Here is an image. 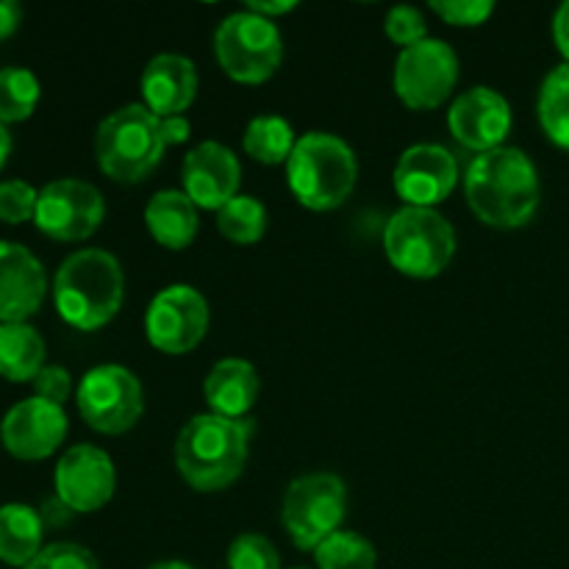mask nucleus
I'll use <instances>...</instances> for the list:
<instances>
[{
  "label": "nucleus",
  "mask_w": 569,
  "mask_h": 569,
  "mask_svg": "<svg viewBox=\"0 0 569 569\" xmlns=\"http://www.w3.org/2000/svg\"><path fill=\"white\" fill-rule=\"evenodd\" d=\"M465 194L478 220L515 231L533 220L542 187L533 161L520 148L503 144L470 161L465 172Z\"/></svg>",
  "instance_id": "nucleus-1"
},
{
  "label": "nucleus",
  "mask_w": 569,
  "mask_h": 569,
  "mask_svg": "<svg viewBox=\"0 0 569 569\" xmlns=\"http://www.w3.org/2000/svg\"><path fill=\"white\" fill-rule=\"evenodd\" d=\"M126 272L109 250H76L61 261L53 278L56 311L76 331H98L122 309Z\"/></svg>",
  "instance_id": "nucleus-2"
},
{
  "label": "nucleus",
  "mask_w": 569,
  "mask_h": 569,
  "mask_svg": "<svg viewBox=\"0 0 569 569\" xmlns=\"http://www.w3.org/2000/svg\"><path fill=\"white\" fill-rule=\"evenodd\" d=\"M250 431L220 415H194L176 439V467L198 492H222L248 465Z\"/></svg>",
  "instance_id": "nucleus-3"
},
{
  "label": "nucleus",
  "mask_w": 569,
  "mask_h": 569,
  "mask_svg": "<svg viewBox=\"0 0 569 569\" xmlns=\"http://www.w3.org/2000/svg\"><path fill=\"white\" fill-rule=\"evenodd\" d=\"M287 181L300 206L311 211H333L353 194L359 159L337 133H303L287 161Z\"/></svg>",
  "instance_id": "nucleus-4"
},
{
  "label": "nucleus",
  "mask_w": 569,
  "mask_h": 569,
  "mask_svg": "<svg viewBox=\"0 0 569 569\" xmlns=\"http://www.w3.org/2000/svg\"><path fill=\"white\" fill-rule=\"evenodd\" d=\"M161 120L142 103H131L106 117L94 133V159L103 176L117 183H139L164 159Z\"/></svg>",
  "instance_id": "nucleus-5"
},
{
  "label": "nucleus",
  "mask_w": 569,
  "mask_h": 569,
  "mask_svg": "<svg viewBox=\"0 0 569 569\" xmlns=\"http://www.w3.org/2000/svg\"><path fill=\"white\" fill-rule=\"evenodd\" d=\"M383 250L389 264L409 278L442 276L456 256V231L437 209L403 206L395 211L383 228Z\"/></svg>",
  "instance_id": "nucleus-6"
},
{
  "label": "nucleus",
  "mask_w": 569,
  "mask_h": 569,
  "mask_svg": "<svg viewBox=\"0 0 569 569\" xmlns=\"http://www.w3.org/2000/svg\"><path fill=\"white\" fill-rule=\"evenodd\" d=\"M348 487L333 472H311L287 487L281 522L298 550H317L331 533L342 531Z\"/></svg>",
  "instance_id": "nucleus-7"
},
{
  "label": "nucleus",
  "mask_w": 569,
  "mask_h": 569,
  "mask_svg": "<svg viewBox=\"0 0 569 569\" xmlns=\"http://www.w3.org/2000/svg\"><path fill=\"white\" fill-rule=\"evenodd\" d=\"M214 56L222 72L239 83H264L283 61L281 31L253 11L228 14L214 31Z\"/></svg>",
  "instance_id": "nucleus-8"
},
{
  "label": "nucleus",
  "mask_w": 569,
  "mask_h": 569,
  "mask_svg": "<svg viewBox=\"0 0 569 569\" xmlns=\"http://www.w3.org/2000/svg\"><path fill=\"white\" fill-rule=\"evenodd\" d=\"M76 403L83 422L106 437L128 433L144 411V392L139 378L122 365H98L81 378Z\"/></svg>",
  "instance_id": "nucleus-9"
},
{
  "label": "nucleus",
  "mask_w": 569,
  "mask_h": 569,
  "mask_svg": "<svg viewBox=\"0 0 569 569\" xmlns=\"http://www.w3.org/2000/svg\"><path fill=\"white\" fill-rule=\"evenodd\" d=\"M459 81V56L445 39H422L400 50L392 87L400 103L415 111H433L453 94Z\"/></svg>",
  "instance_id": "nucleus-10"
},
{
  "label": "nucleus",
  "mask_w": 569,
  "mask_h": 569,
  "mask_svg": "<svg viewBox=\"0 0 569 569\" xmlns=\"http://www.w3.org/2000/svg\"><path fill=\"white\" fill-rule=\"evenodd\" d=\"M209 331V303L189 283L164 287L144 311V337L159 353L183 356Z\"/></svg>",
  "instance_id": "nucleus-11"
},
{
  "label": "nucleus",
  "mask_w": 569,
  "mask_h": 569,
  "mask_svg": "<svg viewBox=\"0 0 569 569\" xmlns=\"http://www.w3.org/2000/svg\"><path fill=\"white\" fill-rule=\"evenodd\" d=\"M103 217L106 203L98 187L78 178H59L39 189L33 222L44 237L59 242H81L98 231Z\"/></svg>",
  "instance_id": "nucleus-12"
},
{
  "label": "nucleus",
  "mask_w": 569,
  "mask_h": 569,
  "mask_svg": "<svg viewBox=\"0 0 569 569\" xmlns=\"http://www.w3.org/2000/svg\"><path fill=\"white\" fill-rule=\"evenodd\" d=\"M53 483L56 498L72 515H92L114 498V461L106 450L94 448V445H72L56 465Z\"/></svg>",
  "instance_id": "nucleus-13"
},
{
  "label": "nucleus",
  "mask_w": 569,
  "mask_h": 569,
  "mask_svg": "<svg viewBox=\"0 0 569 569\" xmlns=\"http://www.w3.org/2000/svg\"><path fill=\"white\" fill-rule=\"evenodd\" d=\"M459 183V161L442 144H411L395 167V192L406 206L437 209Z\"/></svg>",
  "instance_id": "nucleus-14"
},
{
  "label": "nucleus",
  "mask_w": 569,
  "mask_h": 569,
  "mask_svg": "<svg viewBox=\"0 0 569 569\" xmlns=\"http://www.w3.org/2000/svg\"><path fill=\"white\" fill-rule=\"evenodd\" d=\"M67 431H70V422H67L64 409L33 395L6 411L0 422V442L6 453L14 459L42 461L64 445Z\"/></svg>",
  "instance_id": "nucleus-15"
},
{
  "label": "nucleus",
  "mask_w": 569,
  "mask_h": 569,
  "mask_svg": "<svg viewBox=\"0 0 569 569\" xmlns=\"http://www.w3.org/2000/svg\"><path fill=\"white\" fill-rule=\"evenodd\" d=\"M448 126L461 148L487 153L503 148L511 131V106L498 89L472 87L450 106Z\"/></svg>",
  "instance_id": "nucleus-16"
},
{
  "label": "nucleus",
  "mask_w": 569,
  "mask_h": 569,
  "mask_svg": "<svg viewBox=\"0 0 569 569\" xmlns=\"http://www.w3.org/2000/svg\"><path fill=\"white\" fill-rule=\"evenodd\" d=\"M181 178L183 192L198 209L220 211L228 200L239 194L242 164L231 148L214 142V139H206L187 153Z\"/></svg>",
  "instance_id": "nucleus-17"
},
{
  "label": "nucleus",
  "mask_w": 569,
  "mask_h": 569,
  "mask_svg": "<svg viewBox=\"0 0 569 569\" xmlns=\"http://www.w3.org/2000/svg\"><path fill=\"white\" fill-rule=\"evenodd\" d=\"M48 295L44 267L26 244L0 239V322H26Z\"/></svg>",
  "instance_id": "nucleus-18"
},
{
  "label": "nucleus",
  "mask_w": 569,
  "mask_h": 569,
  "mask_svg": "<svg viewBox=\"0 0 569 569\" xmlns=\"http://www.w3.org/2000/svg\"><path fill=\"white\" fill-rule=\"evenodd\" d=\"M142 98L144 109L153 111L159 120L164 117H183V111L198 98V67L181 53H159L142 70Z\"/></svg>",
  "instance_id": "nucleus-19"
},
{
  "label": "nucleus",
  "mask_w": 569,
  "mask_h": 569,
  "mask_svg": "<svg viewBox=\"0 0 569 569\" xmlns=\"http://www.w3.org/2000/svg\"><path fill=\"white\" fill-rule=\"evenodd\" d=\"M259 372L244 359H222L209 370L203 381V398L211 415L239 420L250 415L259 400Z\"/></svg>",
  "instance_id": "nucleus-20"
},
{
  "label": "nucleus",
  "mask_w": 569,
  "mask_h": 569,
  "mask_svg": "<svg viewBox=\"0 0 569 569\" xmlns=\"http://www.w3.org/2000/svg\"><path fill=\"white\" fill-rule=\"evenodd\" d=\"M144 228L167 250H187L200 231L198 206L181 189H161L144 206Z\"/></svg>",
  "instance_id": "nucleus-21"
},
{
  "label": "nucleus",
  "mask_w": 569,
  "mask_h": 569,
  "mask_svg": "<svg viewBox=\"0 0 569 569\" xmlns=\"http://www.w3.org/2000/svg\"><path fill=\"white\" fill-rule=\"evenodd\" d=\"M44 520L26 503L0 506V561L26 569L42 553Z\"/></svg>",
  "instance_id": "nucleus-22"
},
{
  "label": "nucleus",
  "mask_w": 569,
  "mask_h": 569,
  "mask_svg": "<svg viewBox=\"0 0 569 569\" xmlns=\"http://www.w3.org/2000/svg\"><path fill=\"white\" fill-rule=\"evenodd\" d=\"M44 339L28 322H0V376L11 383H26L42 372Z\"/></svg>",
  "instance_id": "nucleus-23"
},
{
  "label": "nucleus",
  "mask_w": 569,
  "mask_h": 569,
  "mask_svg": "<svg viewBox=\"0 0 569 569\" xmlns=\"http://www.w3.org/2000/svg\"><path fill=\"white\" fill-rule=\"evenodd\" d=\"M295 144H298V139H295L292 126L278 114L253 117V120L248 122V128H244L242 137L244 153L267 167L287 164Z\"/></svg>",
  "instance_id": "nucleus-24"
},
{
  "label": "nucleus",
  "mask_w": 569,
  "mask_h": 569,
  "mask_svg": "<svg viewBox=\"0 0 569 569\" xmlns=\"http://www.w3.org/2000/svg\"><path fill=\"white\" fill-rule=\"evenodd\" d=\"M537 111L550 142L569 150V61L548 72L539 87Z\"/></svg>",
  "instance_id": "nucleus-25"
},
{
  "label": "nucleus",
  "mask_w": 569,
  "mask_h": 569,
  "mask_svg": "<svg viewBox=\"0 0 569 569\" xmlns=\"http://www.w3.org/2000/svg\"><path fill=\"white\" fill-rule=\"evenodd\" d=\"M267 209L253 194H237L217 211V231L233 244H256L267 233Z\"/></svg>",
  "instance_id": "nucleus-26"
},
{
  "label": "nucleus",
  "mask_w": 569,
  "mask_h": 569,
  "mask_svg": "<svg viewBox=\"0 0 569 569\" xmlns=\"http://www.w3.org/2000/svg\"><path fill=\"white\" fill-rule=\"evenodd\" d=\"M320 569H376L378 550L367 537L356 531H337L315 550Z\"/></svg>",
  "instance_id": "nucleus-27"
},
{
  "label": "nucleus",
  "mask_w": 569,
  "mask_h": 569,
  "mask_svg": "<svg viewBox=\"0 0 569 569\" xmlns=\"http://www.w3.org/2000/svg\"><path fill=\"white\" fill-rule=\"evenodd\" d=\"M39 78L22 67L0 70V122H22L33 114L39 103Z\"/></svg>",
  "instance_id": "nucleus-28"
},
{
  "label": "nucleus",
  "mask_w": 569,
  "mask_h": 569,
  "mask_svg": "<svg viewBox=\"0 0 569 569\" xmlns=\"http://www.w3.org/2000/svg\"><path fill=\"white\" fill-rule=\"evenodd\" d=\"M228 569H281V556L261 533H242L228 548Z\"/></svg>",
  "instance_id": "nucleus-29"
},
{
  "label": "nucleus",
  "mask_w": 569,
  "mask_h": 569,
  "mask_svg": "<svg viewBox=\"0 0 569 569\" xmlns=\"http://www.w3.org/2000/svg\"><path fill=\"white\" fill-rule=\"evenodd\" d=\"M39 192L28 181L11 178V181H0V220L9 226H20L37 217Z\"/></svg>",
  "instance_id": "nucleus-30"
},
{
  "label": "nucleus",
  "mask_w": 569,
  "mask_h": 569,
  "mask_svg": "<svg viewBox=\"0 0 569 569\" xmlns=\"http://www.w3.org/2000/svg\"><path fill=\"white\" fill-rule=\"evenodd\" d=\"M383 28H387V37L392 39L395 44H400L403 50L422 42V39H428L426 17H422V11L415 9V6H395V9H389Z\"/></svg>",
  "instance_id": "nucleus-31"
},
{
  "label": "nucleus",
  "mask_w": 569,
  "mask_h": 569,
  "mask_svg": "<svg viewBox=\"0 0 569 569\" xmlns=\"http://www.w3.org/2000/svg\"><path fill=\"white\" fill-rule=\"evenodd\" d=\"M26 569H100L92 550L76 542H56L42 548V553Z\"/></svg>",
  "instance_id": "nucleus-32"
},
{
  "label": "nucleus",
  "mask_w": 569,
  "mask_h": 569,
  "mask_svg": "<svg viewBox=\"0 0 569 569\" xmlns=\"http://www.w3.org/2000/svg\"><path fill=\"white\" fill-rule=\"evenodd\" d=\"M431 11H437L448 26L476 28L492 17V0H431Z\"/></svg>",
  "instance_id": "nucleus-33"
},
{
  "label": "nucleus",
  "mask_w": 569,
  "mask_h": 569,
  "mask_svg": "<svg viewBox=\"0 0 569 569\" xmlns=\"http://www.w3.org/2000/svg\"><path fill=\"white\" fill-rule=\"evenodd\" d=\"M31 383L37 398L48 400V403L53 406H61V409H64V403L72 395V376L59 365H44L42 372H39Z\"/></svg>",
  "instance_id": "nucleus-34"
},
{
  "label": "nucleus",
  "mask_w": 569,
  "mask_h": 569,
  "mask_svg": "<svg viewBox=\"0 0 569 569\" xmlns=\"http://www.w3.org/2000/svg\"><path fill=\"white\" fill-rule=\"evenodd\" d=\"M189 133H192V126H189L187 117H164L161 120V137H164L167 148L170 144H183L189 139Z\"/></svg>",
  "instance_id": "nucleus-35"
},
{
  "label": "nucleus",
  "mask_w": 569,
  "mask_h": 569,
  "mask_svg": "<svg viewBox=\"0 0 569 569\" xmlns=\"http://www.w3.org/2000/svg\"><path fill=\"white\" fill-rule=\"evenodd\" d=\"M20 22H22L20 3H14V0H0V42L9 39L11 33L20 28Z\"/></svg>",
  "instance_id": "nucleus-36"
},
{
  "label": "nucleus",
  "mask_w": 569,
  "mask_h": 569,
  "mask_svg": "<svg viewBox=\"0 0 569 569\" xmlns=\"http://www.w3.org/2000/svg\"><path fill=\"white\" fill-rule=\"evenodd\" d=\"M553 39L559 53L569 61V3H561L553 17Z\"/></svg>",
  "instance_id": "nucleus-37"
},
{
  "label": "nucleus",
  "mask_w": 569,
  "mask_h": 569,
  "mask_svg": "<svg viewBox=\"0 0 569 569\" xmlns=\"http://www.w3.org/2000/svg\"><path fill=\"white\" fill-rule=\"evenodd\" d=\"M244 9L276 22V17H283V14H289V11L298 9V3H295V0H278V3H267V0L264 3H259V0H253V3H248Z\"/></svg>",
  "instance_id": "nucleus-38"
},
{
  "label": "nucleus",
  "mask_w": 569,
  "mask_h": 569,
  "mask_svg": "<svg viewBox=\"0 0 569 569\" xmlns=\"http://www.w3.org/2000/svg\"><path fill=\"white\" fill-rule=\"evenodd\" d=\"M9 153H11V133L9 128L0 122V170H3L6 161H9Z\"/></svg>",
  "instance_id": "nucleus-39"
},
{
  "label": "nucleus",
  "mask_w": 569,
  "mask_h": 569,
  "mask_svg": "<svg viewBox=\"0 0 569 569\" xmlns=\"http://www.w3.org/2000/svg\"><path fill=\"white\" fill-rule=\"evenodd\" d=\"M148 569H194V567H189L187 561H156V565Z\"/></svg>",
  "instance_id": "nucleus-40"
}]
</instances>
